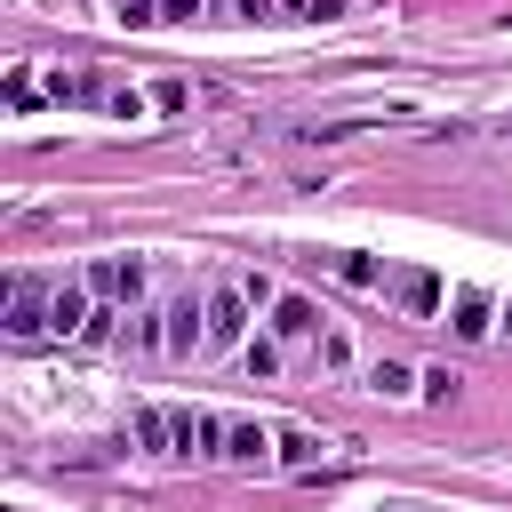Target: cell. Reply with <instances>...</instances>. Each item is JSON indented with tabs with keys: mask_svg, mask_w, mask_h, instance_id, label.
<instances>
[{
	"mask_svg": "<svg viewBox=\"0 0 512 512\" xmlns=\"http://www.w3.org/2000/svg\"><path fill=\"white\" fill-rule=\"evenodd\" d=\"M88 296H96V304H144V264L96 256V264H88Z\"/></svg>",
	"mask_w": 512,
	"mask_h": 512,
	"instance_id": "obj_1",
	"label": "cell"
},
{
	"mask_svg": "<svg viewBox=\"0 0 512 512\" xmlns=\"http://www.w3.org/2000/svg\"><path fill=\"white\" fill-rule=\"evenodd\" d=\"M248 296L240 288H208V352H232V344H248Z\"/></svg>",
	"mask_w": 512,
	"mask_h": 512,
	"instance_id": "obj_2",
	"label": "cell"
},
{
	"mask_svg": "<svg viewBox=\"0 0 512 512\" xmlns=\"http://www.w3.org/2000/svg\"><path fill=\"white\" fill-rule=\"evenodd\" d=\"M208 352V296H176L168 304V360Z\"/></svg>",
	"mask_w": 512,
	"mask_h": 512,
	"instance_id": "obj_3",
	"label": "cell"
},
{
	"mask_svg": "<svg viewBox=\"0 0 512 512\" xmlns=\"http://www.w3.org/2000/svg\"><path fill=\"white\" fill-rule=\"evenodd\" d=\"M88 320H96V296H88V280H56V288H48V328H56V336H80Z\"/></svg>",
	"mask_w": 512,
	"mask_h": 512,
	"instance_id": "obj_4",
	"label": "cell"
},
{
	"mask_svg": "<svg viewBox=\"0 0 512 512\" xmlns=\"http://www.w3.org/2000/svg\"><path fill=\"white\" fill-rule=\"evenodd\" d=\"M40 328H48V296H40V280H8V336L32 344Z\"/></svg>",
	"mask_w": 512,
	"mask_h": 512,
	"instance_id": "obj_5",
	"label": "cell"
},
{
	"mask_svg": "<svg viewBox=\"0 0 512 512\" xmlns=\"http://www.w3.org/2000/svg\"><path fill=\"white\" fill-rule=\"evenodd\" d=\"M392 296H400V312H408V320H432L448 288H440V272H400V280H392Z\"/></svg>",
	"mask_w": 512,
	"mask_h": 512,
	"instance_id": "obj_6",
	"label": "cell"
},
{
	"mask_svg": "<svg viewBox=\"0 0 512 512\" xmlns=\"http://www.w3.org/2000/svg\"><path fill=\"white\" fill-rule=\"evenodd\" d=\"M272 336H280V344L320 336V304H312V296H280V304H272Z\"/></svg>",
	"mask_w": 512,
	"mask_h": 512,
	"instance_id": "obj_7",
	"label": "cell"
},
{
	"mask_svg": "<svg viewBox=\"0 0 512 512\" xmlns=\"http://www.w3.org/2000/svg\"><path fill=\"white\" fill-rule=\"evenodd\" d=\"M448 328H456L464 344H480V336L496 328V320H488V296H480V288H456V296H448Z\"/></svg>",
	"mask_w": 512,
	"mask_h": 512,
	"instance_id": "obj_8",
	"label": "cell"
},
{
	"mask_svg": "<svg viewBox=\"0 0 512 512\" xmlns=\"http://www.w3.org/2000/svg\"><path fill=\"white\" fill-rule=\"evenodd\" d=\"M264 456H272V432L264 424H248V416L224 424V464H264Z\"/></svg>",
	"mask_w": 512,
	"mask_h": 512,
	"instance_id": "obj_9",
	"label": "cell"
},
{
	"mask_svg": "<svg viewBox=\"0 0 512 512\" xmlns=\"http://www.w3.org/2000/svg\"><path fill=\"white\" fill-rule=\"evenodd\" d=\"M416 384H424V376H416L408 360H376V368H368V392H384V400H408Z\"/></svg>",
	"mask_w": 512,
	"mask_h": 512,
	"instance_id": "obj_10",
	"label": "cell"
},
{
	"mask_svg": "<svg viewBox=\"0 0 512 512\" xmlns=\"http://www.w3.org/2000/svg\"><path fill=\"white\" fill-rule=\"evenodd\" d=\"M136 448L176 456V424H168V408H136Z\"/></svg>",
	"mask_w": 512,
	"mask_h": 512,
	"instance_id": "obj_11",
	"label": "cell"
},
{
	"mask_svg": "<svg viewBox=\"0 0 512 512\" xmlns=\"http://www.w3.org/2000/svg\"><path fill=\"white\" fill-rule=\"evenodd\" d=\"M272 440H280V448H272V456H280V464H288V472H312V464H320V440H312V432H304V424H288V432H272Z\"/></svg>",
	"mask_w": 512,
	"mask_h": 512,
	"instance_id": "obj_12",
	"label": "cell"
},
{
	"mask_svg": "<svg viewBox=\"0 0 512 512\" xmlns=\"http://www.w3.org/2000/svg\"><path fill=\"white\" fill-rule=\"evenodd\" d=\"M328 264H336V280H344V288H384V264H376V256H360V248H344V256H328Z\"/></svg>",
	"mask_w": 512,
	"mask_h": 512,
	"instance_id": "obj_13",
	"label": "cell"
},
{
	"mask_svg": "<svg viewBox=\"0 0 512 512\" xmlns=\"http://www.w3.org/2000/svg\"><path fill=\"white\" fill-rule=\"evenodd\" d=\"M240 360H248V376H264V384H272V376H280V336H248V344H240Z\"/></svg>",
	"mask_w": 512,
	"mask_h": 512,
	"instance_id": "obj_14",
	"label": "cell"
},
{
	"mask_svg": "<svg viewBox=\"0 0 512 512\" xmlns=\"http://www.w3.org/2000/svg\"><path fill=\"white\" fill-rule=\"evenodd\" d=\"M312 344H320V368H328V376H344V368H352V336H344V328H320Z\"/></svg>",
	"mask_w": 512,
	"mask_h": 512,
	"instance_id": "obj_15",
	"label": "cell"
},
{
	"mask_svg": "<svg viewBox=\"0 0 512 512\" xmlns=\"http://www.w3.org/2000/svg\"><path fill=\"white\" fill-rule=\"evenodd\" d=\"M416 392H424L432 408H448V400L464 392V376H456V368H424V384H416Z\"/></svg>",
	"mask_w": 512,
	"mask_h": 512,
	"instance_id": "obj_16",
	"label": "cell"
},
{
	"mask_svg": "<svg viewBox=\"0 0 512 512\" xmlns=\"http://www.w3.org/2000/svg\"><path fill=\"white\" fill-rule=\"evenodd\" d=\"M168 424H176V456H200V416L192 408H168Z\"/></svg>",
	"mask_w": 512,
	"mask_h": 512,
	"instance_id": "obj_17",
	"label": "cell"
},
{
	"mask_svg": "<svg viewBox=\"0 0 512 512\" xmlns=\"http://www.w3.org/2000/svg\"><path fill=\"white\" fill-rule=\"evenodd\" d=\"M288 16H296V24H336L344 0H288Z\"/></svg>",
	"mask_w": 512,
	"mask_h": 512,
	"instance_id": "obj_18",
	"label": "cell"
},
{
	"mask_svg": "<svg viewBox=\"0 0 512 512\" xmlns=\"http://www.w3.org/2000/svg\"><path fill=\"white\" fill-rule=\"evenodd\" d=\"M8 104H16V112H32V104H40V80H32V72H16V80H8Z\"/></svg>",
	"mask_w": 512,
	"mask_h": 512,
	"instance_id": "obj_19",
	"label": "cell"
},
{
	"mask_svg": "<svg viewBox=\"0 0 512 512\" xmlns=\"http://www.w3.org/2000/svg\"><path fill=\"white\" fill-rule=\"evenodd\" d=\"M240 296H248V304H256V312H264V304H280V288H272V280H264V272H248V280H240Z\"/></svg>",
	"mask_w": 512,
	"mask_h": 512,
	"instance_id": "obj_20",
	"label": "cell"
},
{
	"mask_svg": "<svg viewBox=\"0 0 512 512\" xmlns=\"http://www.w3.org/2000/svg\"><path fill=\"white\" fill-rule=\"evenodd\" d=\"M112 320H120V312H112V304H96V320L80 328V344H112Z\"/></svg>",
	"mask_w": 512,
	"mask_h": 512,
	"instance_id": "obj_21",
	"label": "cell"
},
{
	"mask_svg": "<svg viewBox=\"0 0 512 512\" xmlns=\"http://www.w3.org/2000/svg\"><path fill=\"white\" fill-rule=\"evenodd\" d=\"M120 24H160V8L152 0H120Z\"/></svg>",
	"mask_w": 512,
	"mask_h": 512,
	"instance_id": "obj_22",
	"label": "cell"
},
{
	"mask_svg": "<svg viewBox=\"0 0 512 512\" xmlns=\"http://www.w3.org/2000/svg\"><path fill=\"white\" fill-rule=\"evenodd\" d=\"M200 16V0H160V24H192Z\"/></svg>",
	"mask_w": 512,
	"mask_h": 512,
	"instance_id": "obj_23",
	"label": "cell"
},
{
	"mask_svg": "<svg viewBox=\"0 0 512 512\" xmlns=\"http://www.w3.org/2000/svg\"><path fill=\"white\" fill-rule=\"evenodd\" d=\"M272 16H280L272 0H240V24H272Z\"/></svg>",
	"mask_w": 512,
	"mask_h": 512,
	"instance_id": "obj_24",
	"label": "cell"
}]
</instances>
